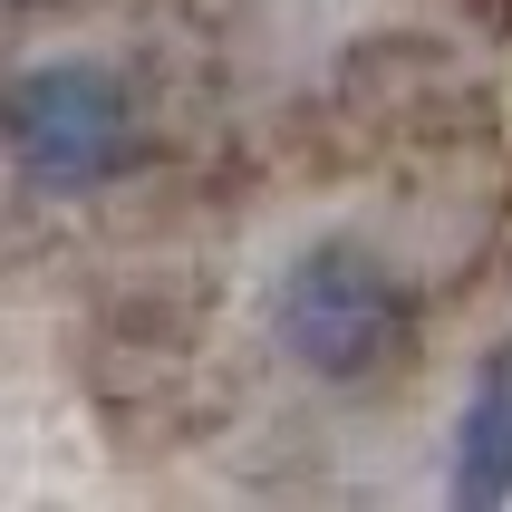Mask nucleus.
<instances>
[{
    "label": "nucleus",
    "mask_w": 512,
    "mask_h": 512,
    "mask_svg": "<svg viewBox=\"0 0 512 512\" xmlns=\"http://www.w3.org/2000/svg\"><path fill=\"white\" fill-rule=\"evenodd\" d=\"M271 339H281L290 368L329 377V387H358V377L397 368L406 339H416V310H406V281L358 242H310L271 281Z\"/></svg>",
    "instance_id": "f257e3e1"
},
{
    "label": "nucleus",
    "mask_w": 512,
    "mask_h": 512,
    "mask_svg": "<svg viewBox=\"0 0 512 512\" xmlns=\"http://www.w3.org/2000/svg\"><path fill=\"white\" fill-rule=\"evenodd\" d=\"M10 155L39 194H97L136 155V107L97 58H49L10 87Z\"/></svg>",
    "instance_id": "f03ea898"
},
{
    "label": "nucleus",
    "mask_w": 512,
    "mask_h": 512,
    "mask_svg": "<svg viewBox=\"0 0 512 512\" xmlns=\"http://www.w3.org/2000/svg\"><path fill=\"white\" fill-rule=\"evenodd\" d=\"M445 493L464 512H493L512 493V348L484 368V387L455 416V455H445Z\"/></svg>",
    "instance_id": "7ed1b4c3"
}]
</instances>
